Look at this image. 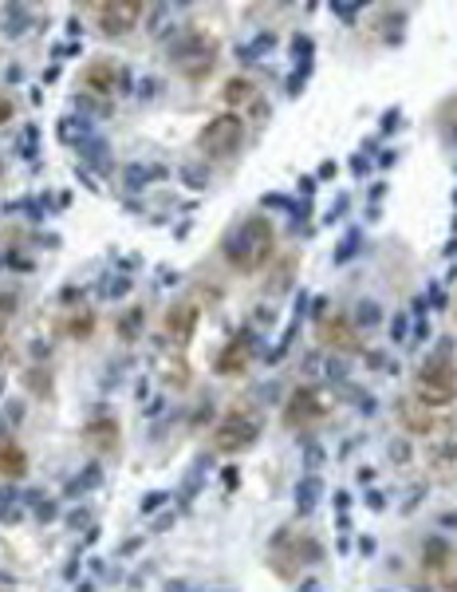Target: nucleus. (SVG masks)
Masks as SVG:
<instances>
[{"label": "nucleus", "instance_id": "nucleus-17", "mask_svg": "<svg viewBox=\"0 0 457 592\" xmlns=\"http://www.w3.org/2000/svg\"><path fill=\"white\" fill-rule=\"evenodd\" d=\"M351 249H359V233H347V241H343V249H339V261H347Z\"/></svg>", "mask_w": 457, "mask_h": 592}, {"label": "nucleus", "instance_id": "nucleus-15", "mask_svg": "<svg viewBox=\"0 0 457 592\" xmlns=\"http://www.w3.org/2000/svg\"><path fill=\"white\" fill-rule=\"evenodd\" d=\"M315 490H320V482H312V478H308V482H300V506H312L315 501Z\"/></svg>", "mask_w": 457, "mask_h": 592}, {"label": "nucleus", "instance_id": "nucleus-16", "mask_svg": "<svg viewBox=\"0 0 457 592\" xmlns=\"http://www.w3.org/2000/svg\"><path fill=\"white\" fill-rule=\"evenodd\" d=\"M127 186H135V190L146 186V170H142V166H130V170H127Z\"/></svg>", "mask_w": 457, "mask_h": 592}, {"label": "nucleus", "instance_id": "nucleus-4", "mask_svg": "<svg viewBox=\"0 0 457 592\" xmlns=\"http://www.w3.org/2000/svg\"><path fill=\"white\" fill-rule=\"evenodd\" d=\"M241 143H245V118L233 115V111L209 118V123L201 127V135H197V146H201L209 158H228L233 150H241Z\"/></svg>", "mask_w": 457, "mask_h": 592}, {"label": "nucleus", "instance_id": "nucleus-9", "mask_svg": "<svg viewBox=\"0 0 457 592\" xmlns=\"http://www.w3.org/2000/svg\"><path fill=\"white\" fill-rule=\"evenodd\" d=\"M83 83L91 87V91H99V95H107V91H127V76H122L115 63H91L87 68V76H83Z\"/></svg>", "mask_w": 457, "mask_h": 592}, {"label": "nucleus", "instance_id": "nucleus-20", "mask_svg": "<svg viewBox=\"0 0 457 592\" xmlns=\"http://www.w3.org/2000/svg\"><path fill=\"white\" fill-rule=\"evenodd\" d=\"M382 127H387V131H394V127H398V111H390V115L382 118Z\"/></svg>", "mask_w": 457, "mask_h": 592}, {"label": "nucleus", "instance_id": "nucleus-8", "mask_svg": "<svg viewBox=\"0 0 457 592\" xmlns=\"http://www.w3.org/2000/svg\"><path fill=\"white\" fill-rule=\"evenodd\" d=\"M248 364H253V336H237L217 355V375H245Z\"/></svg>", "mask_w": 457, "mask_h": 592}, {"label": "nucleus", "instance_id": "nucleus-12", "mask_svg": "<svg viewBox=\"0 0 457 592\" xmlns=\"http://www.w3.org/2000/svg\"><path fill=\"white\" fill-rule=\"evenodd\" d=\"M221 99H225L228 107H237V103L253 99V79H245V76L228 79V83H225V91H221Z\"/></svg>", "mask_w": 457, "mask_h": 592}, {"label": "nucleus", "instance_id": "nucleus-1", "mask_svg": "<svg viewBox=\"0 0 457 592\" xmlns=\"http://www.w3.org/2000/svg\"><path fill=\"white\" fill-rule=\"evenodd\" d=\"M272 245H276L272 221L264 218V213H253V218H245L225 237V261L237 272H256L272 257Z\"/></svg>", "mask_w": 457, "mask_h": 592}, {"label": "nucleus", "instance_id": "nucleus-5", "mask_svg": "<svg viewBox=\"0 0 457 592\" xmlns=\"http://www.w3.org/2000/svg\"><path fill=\"white\" fill-rule=\"evenodd\" d=\"M138 20H142V4L135 0H107L99 9V28L107 36H127L130 28H138Z\"/></svg>", "mask_w": 457, "mask_h": 592}, {"label": "nucleus", "instance_id": "nucleus-10", "mask_svg": "<svg viewBox=\"0 0 457 592\" xmlns=\"http://www.w3.org/2000/svg\"><path fill=\"white\" fill-rule=\"evenodd\" d=\"M0 474H4V478H24V474H28L24 450L12 446V442H0Z\"/></svg>", "mask_w": 457, "mask_h": 592}, {"label": "nucleus", "instance_id": "nucleus-13", "mask_svg": "<svg viewBox=\"0 0 457 592\" xmlns=\"http://www.w3.org/2000/svg\"><path fill=\"white\" fill-rule=\"evenodd\" d=\"M327 336H331V344H335V347H359V340H355V332H351L347 320H331L327 324Z\"/></svg>", "mask_w": 457, "mask_h": 592}, {"label": "nucleus", "instance_id": "nucleus-14", "mask_svg": "<svg viewBox=\"0 0 457 592\" xmlns=\"http://www.w3.org/2000/svg\"><path fill=\"white\" fill-rule=\"evenodd\" d=\"M379 320H382L379 305H374V300H363V305H359V312H355V320H351V324H363V328H371V324H379Z\"/></svg>", "mask_w": 457, "mask_h": 592}, {"label": "nucleus", "instance_id": "nucleus-6", "mask_svg": "<svg viewBox=\"0 0 457 592\" xmlns=\"http://www.w3.org/2000/svg\"><path fill=\"white\" fill-rule=\"evenodd\" d=\"M323 411H327V403H320V395H315L312 387H300L296 395L288 399L284 423H288V427H304V423H315V419H320Z\"/></svg>", "mask_w": 457, "mask_h": 592}, {"label": "nucleus", "instance_id": "nucleus-3", "mask_svg": "<svg viewBox=\"0 0 457 592\" xmlns=\"http://www.w3.org/2000/svg\"><path fill=\"white\" fill-rule=\"evenodd\" d=\"M414 391H418V399H422L426 407L453 403V399H457V372H453V364H449L446 355H434L430 364L418 372Z\"/></svg>", "mask_w": 457, "mask_h": 592}, {"label": "nucleus", "instance_id": "nucleus-7", "mask_svg": "<svg viewBox=\"0 0 457 592\" xmlns=\"http://www.w3.org/2000/svg\"><path fill=\"white\" fill-rule=\"evenodd\" d=\"M197 320H201V308L189 305V300L166 308V332L174 336V344H189V336L197 332Z\"/></svg>", "mask_w": 457, "mask_h": 592}, {"label": "nucleus", "instance_id": "nucleus-19", "mask_svg": "<svg viewBox=\"0 0 457 592\" xmlns=\"http://www.w3.org/2000/svg\"><path fill=\"white\" fill-rule=\"evenodd\" d=\"M9 118H12V103L0 99V123H9Z\"/></svg>", "mask_w": 457, "mask_h": 592}, {"label": "nucleus", "instance_id": "nucleus-2", "mask_svg": "<svg viewBox=\"0 0 457 592\" xmlns=\"http://www.w3.org/2000/svg\"><path fill=\"white\" fill-rule=\"evenodd\" d=\"M261 414L248 411V407H237V411H228L225 419L217 423V431H213V446L221 450V454H241V450H248L256 439H261Z\"/></svg>", "mask_w": 457, "mask_h": 592}, {"label": "nucleus", "instance_id": "nucleus-11", "mask_svg": "<svg viewBox=\"0 0 457 592\" xmlns=\"http://www.w3.org/2000/svg\"><path fill=\"white\" fill-rule=\"evenodd\" d=\"M87 439H91L95 446H103V450H115L119 446V427L110 423V419L107 423H91L87 427Z\"/></svg>", "mask_w": 457, "mask_h": 592}, {"label": "nucleus", "instance_id": "nucleus-18", "mask_svg": "<svg viewBox=\"0 0 457 592\" xmlns=\"http://www.w3.org/2000/svg\"><path fill=\"white\" fill-rule=\"evenodd\" d=\"M162 501H166V494H146V501H142V509L150 514V509H158Z\"/></svg>", "mask_w": 457, "mask_h": 592}]
</instances>
